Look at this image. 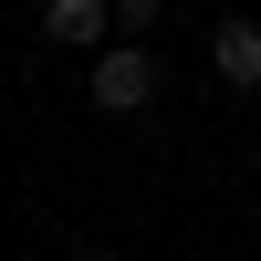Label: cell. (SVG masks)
I'll list each match as a JSON object with an SVG mask.
<instances>
[{
    "label": "cell",
    "instance_id": "cell-1",
    "mask_svg": "<svg viewBox=\"0 0 261 261\" xmlns=\"http://www.w3.org/2000/svg\"><path fill=\"white\" fill-rule=\"evenodd\" d=\"M84 94H94V115H146V105H157V53L105 42V53H94V73H84Z\"/></svg>",
    "mask_w": 261,
    "mask_h": 261
},
{
    "label": "cell",
    "instance_id": "cell-2",
    "mask_svg": "<svg viewBox=\"0 0 261 261\" xmlns=\"http://www.w3.org/2000/svg\"><path fill=\"white\" fill-rule=\"evenodd\" d=\"M209 73H220L230 94H261V11H230L220 32H209Z\"/></svg>",
    "mask_w": 261,
    "mask_h": 261
},
{
    "label": "cell",
    "instance_id": "cell-3",
    "mask_svg": "<svg viewBox=\"0 0 261 261\" xmlns=\"http://www.w3.org/2000/svg\"><path fill=\"white\" fill-rule=\"evenodd\" d=\"M42 42H63V53H105V42H115V11H105V0H42Z\"/></svg>",
    "mask_w": 261,
    "mask_h": 261
},
{
    "label": "cell",
    "instance_id": "cell-4",
    "mask_svg": "<svg viewBox=\"0 0 261 261\" xmlns=\"http://www.w3.org/2000/svg\"><path fill=\"white\" fill-rule=\"evenodd\" d=\"M105 11H115V42H157V21H167V0H105Z\"/></svg>",
    "mask_w": 261,
    "mask_h": 261
},
{
    "label": "cell",
    "instance_id": "cell-5",
    "mask_svg": "<svg viewBox=\"0 0 261 261\" xmlns=\"http://www.w3.org/2000/svg\"><path fill=\"white\" fill-rule=\"evenodd\" d=\"M63 261H84V251H63Z\"/></svg>",
    "mask_w": 261,
    "mask_h": 261
}]
</instances>
